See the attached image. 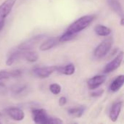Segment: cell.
<instances>
[{
    "mask_svg": "<svg viewBox=\"0 0 124 124\" xmlns=\"http://www.w3.org/2000/svg\"><path fill=\"white\" fill-rule=\"evenodd\" d=\"M49 91L54 95H57L61 92V86L58 84H52L49 86Z\"/></svg>",
    "mask_w": 124,
    "mask_h": 124,
    "instance_id": "obj_20",
    "label": "cell"
},
{
    "mask_svg": "<svg viewBox=\"0 0 124 124\" xmlns=\"http://www.w3.org/2000/svg\"><path fill=\"white\" fill-rule=\"evenodd\" d=\"M106 81V76L104 75H97L91 78L87 81L88 88L91 90L97 89Z\"/></svg>",
    "mask_w": 124,
    "mask_h": 124,
    "instance_id": "obj_8",
    "label": "cell"
},
{
    "mask_svg": "<svg viewBox=\"0 0 124 124\" xmlns=\"http://www.w3.org/2000/svg\"><path fill=\"white\" fill-rule=\"evenodd\" d=\"M44 35H37L35 36H33L32 38L26 40L25 41L23 42L18 46V49L20 50H31L34 49L40 41H41L44 39Z\"/></svg>",
    "mask_w": 124,
    "mask_h": 124,
    "instance_id": "obj_5",
    "label": "cell"
},
{
    "mask_svg": "<svg viewBox=\"0 0 124 124\" xmlns=\"http://www.w3.org/2000/svg\"><path fill=\"white\" fill-rule=\"evenodd\" d=\"M76 71L75 65L72 63H70L65 66H57V72L66 75V76H71Z\"/></svg>",
    "mask_w": 124,
    "mask_h": 124,
    "instance_id": "obj_15",
    "label": "cell"
},
{
    "mask_svg": "<svg viewBox=\"0 0 124 124\" xmlns=\"http://www.w3.org/2000/svg\"><path fill=\"white\" fill-rule=\"evenodd\" d=\"M123 60H124V52H121L117 54V56L113 60H111L109 63H108L105 65L103 72L105 73H110L111 72L115 71L121 66Z\"/></svg>",
    "mask_w": 124,
    "mask_h": 124,
    "instance_id": "obj_6",
    "label": "cell"
},
{
    "mask_svg": "<svg viewBox=\"0 0 124 124\" xmlns=\"http://www.w3.org/2000/svg\"><path fill=\"white\" fill-rule=\"evenodd\" d=\"M32 118L36 124H61L63 123L60 118L49 116L44 109L33 110Z\"/></svg>",
    "mask_w": 124,
    "mask_h": 124,
    "instance_id": "obj_2",
    "label": "cell"
},
{
    "mask_svg": "<svg viewBox=\"0 0 124 124\" xmlns=\"http://www.w3.org/2000/svg\"><path fill=\"white\" fill-rule=\"evenodd\" d=\"M21 57L28 62H35L37 61L39 59V55L38 54L34 52V51H31V50H22V55Z\"/></svg>",
    "mask_w": 124,
    "mask_h": 124,
    "instance_id": "obj_14",
    "label": "cell"
},
{
    "mask_svg": "<svg viewBox=\"0 0 124 124\" xmlns=\"http://www.w3.org/2000/svg\"><path fill=\"white\" fill-rule=\"evenodd\" d=\"M5 89H6L5 86H4L3 84L0 83V92H1V93H3L4 91H5Z\"/></svg>",
    "mask_w": 124,
    "mask_h": 124,
    "instance_id": "obj_24",
    "label": "cell"
},
{
    "mask_svg": "<svg viewBox=\"0 0 124 124\" xmlns=\"http://www.w3.org/2000/svg\"><path fill=\"white\" fill-rule=\"evenodd\" d=\"M95 90V89H94ZM104 93V90L103 89H99V90H95V92H92L91 94L92 97H100L101 96L102 94Z\"/></svg>",
    "mask_w": 124,
    "mask_h": 124,
    "instance_id": "obj_22",
    "label": "cell"
},
{
    "mask_svg": "<svg viewBox=\"0 0 124 124\" xmlns=\"http://www.w3.org/2000/svg\"><path fill=\"white\" fill-rule=\"evenodd\" d=\"M124 83V76L120 75L118 77H116L110 85V91L112 92H116L121 89V88L123 86Z\"/></svg>",
    "mask_w": 124,
    "mask_h": 124,
    "instance_id": "obj_13",
    "label": "cell"
},
{
    "mask_svg": "<svg viewBox=\"0 0 124 124\" xmlns=\"http://www.w3.org/2000/svg\"><path fill=\"white\" fill-rule=\"evenodd\" d=\"M122 105L123 102H117L116 103H114L111 108V110L110 111V114H109V117L111 121L113 122H116L121 111V108H122Z\"/></svg>",
    "mask_w": 124,
    "mask_h": 124,
    "instance_id": "obj_10",
    "label": "cell"
},
{
    "mask_svg": "<svg viewBox=\"0 0 124 124\" xmlns=\"http://www.w3.org/2000/svg\"><path fill=\"white\" fill-rule=\"evenodd\" d=\"M124 17H122L121 19V25H122V26L124 25Z\"/></svg>",
    "mask_w": 124,
    "mask_h": 124,
    "instance_id": "obj_25",
    "label": "cell"
},
{
    "mask_svg": "<svg viewBox=\"0 0 124 124\" xmlns=\"http://www.w3.org/2000/svg\"><path fill=\"white\" fill-rule=\"evenodd\" d=\"M67 103V99L65 97H61L59 100V105L62 107Z\"/></svg>",
    "mask_w": 124,
    "mask_h": 124,
    "instance_id": "obj_23",
    "label": "cell"
},
{
    "mask_svg": "<svg viewBox=\"0 0 124 124\" xmlns=\"http://www.w3.org/2000/svg\"><path fill=\"white\" fill-rule=\"evenodd\" d=\"M95 17L96 16L94 15H84L74 21L68 26L65 33L59 36L60 42H65L74 39L78 33L89 27L94 20Z\"/></svg>",
    "mask_w": 124,
    "mask_h": 124,
    "instance_id": "obj_1",
    "label": "cell"
},
{
    "mask_svg": "<svg viewBox=\"0 0 124 124\" xmlns=\"http://www.w3.org/2000/svg\"><path fill=\"white\" fill-rule=\"evenodd\" d=\"M113 46V39L111 38H108L102 41L94 49V56L97 59H101L105 57Z\"/></svg>",
    "mask_w": 124,
    "mask_h": 124,
    "instance_id": "obj_3",
    "label": "cell"
},
{
    "mask_svg": "<svg viewBox=\"0 0 124 124\" xmlns=\"http://www.w3.org/2000/svg\"><path fill=\"white\" fill-rule=\"evenodd\" d=\"M20 76H21V71L20 70H0V81L4 79H9L12 78H17Z\"/></svg>",
    "mask_w": 124,
    "mask_h": 124,
    "instance_id": "obj_12",
    "label": "cell"
},
{
    "mask_svg": "<svg viewBox=\"0 0 124 124\" xmlns=\"http://www.w3.org/2000/svg\"><path fill=\"white\" fill-rule=\"evenodd\" d=\"M5 111L10 118L16 121H20L23 120L25 117L24 112L18 108H9L6 109Z\"/></svg>",
    "mask_w": 124,
    "mask_h": 124,
    "instance_id": "obj_9",
    "label": "cell"
},
{
    "mask_svg": "<svg viewBox=\"0 0 124 124\" xmlns=\"http://www.w3.org/2000/svg\"><path fill=\"white\" fill-rule=\"evenodd\" d=\"M21 55H22V50L18 49L17 51H15L7 58V60L6 61V65H8V66L12 65L13 63H15L19 59H22Z\"/></svg>",
    "mask_w": 124,
    "mask_h": 124,
    "instance_id": "obj_19",
    "label": "cell"
},
{
    "mask_svg": "<svg viewBox=\"0 0 124 124\" xmlns=\"http://www.w3.org/2000/svg\"><path fill=\"white\" fill-rule=\"evenodd\" d=\"M26 89V86L25 85H17V86H15L12 88V91L14 94H20L22 92H23L25 89Z\"/></svg>",
    "mask_w": 124,
    "mask_h": 124,
    "instance_id": "obj_21",
    "label": "cell"
},
{
    "mask_svg": "<svg viewBox=\"0 0 124 124\" xmlns=\"http://www.w3.org/2000/svg\"><path fill=\"white\" fill-rule=\"evenodd\" d=\"M60 43L59 41V37H52L44 41L39 46L41 51H47L55 46L57 44Z\"/></svg>",
    "mask_w": 124,
    "mask_h": 124,
    "instance_id": "obj_11",
    "label": "cell"
},
{
    "mask_svg": "<svg viewBox=\"0 0 124 124\" xmlns=\"http://www.w3.org/2000/svg\"><path fill=\"white\" fill-rule=\"evenodd\" d=\"M57 66L52 65L46 67H36L33 70L34 75L41 78H46L50 76L54 72L57 71Z\"/></svg>",
    "mask_w": 124,
    "mask_h": 124,
    "instance_id": "obj_7",
    "label": "cell"
},
{
    "mask_svg": "<svg viewBox=\"0 0 124 124\" xmlns=\"http://www.w3.org/2000/svg\"><path fill=\"white\" fill-rule=\"evenodd\" d=\"M108 4L110 7L119 16L124 17V11L121 4L118 0H108Z\"/></svg>",
    "mask_w": 124,
    "mask_h": 124,
    "instance_id": "obj_16",
    "label": "cell"
},
{
    "mask_svg": "<svg viewBox=\"0 0 124 124\" xmlns=\"http://www.w3.org/2000/svg\"><path fill=\"white\" fill-rule=\"evenodd\" d=\"M17 0H5L0 4V31L3 29L7 17L11 12Z\"/></svg>",
    "mask_w": 124,
    "mask_h": 124,
    "instance_id": "obj_4",
    "label": "cell"
},
{
    "mask_svg": "<svg viewBox=\"0 0 124 124\" xmlns=\"http://www.w3.org/2000/svg\"><path fill=\"white\" fill-rule=\"evenodd\" d=\"M86 110L85 106H79L76 108H69L68 110V113L70 116L75 118H81Z\"/></svg>",
    "mask_w": 124,
    "mask_h": 124,
    "instance_id": "obj_17",
    "label": "cell"
},
{
    "mask_svg": "<svg viewBox=\"0 0 124 124\" xmlns=\"http://www.w3.org/2000/svg\"><path fill=\"white\" fill-rule=\"evenodd\" d=\"M95 33L100 36H108L111 33V29L103 25H97L94 28Z\"/></svg>",
    "mask_w": 124,
    "mask_h": 124,
    "instance_id": "obj_18",
    "label": "cell"
},
{
    "mask_svg": "<svg viewBox=\"0 0 124 124\" xmlns=\"http://www.w3.org/2000/svg\"><path fill=\"white\" fill-rule=\"evenodd\" d=\"M0 124H1V122H0Z\"/></svg>",
    "mask_w": 124,
    "mask_h": 124,
    "instance_id": "obj_26",
    "label": "cell"
}]
</instances>
